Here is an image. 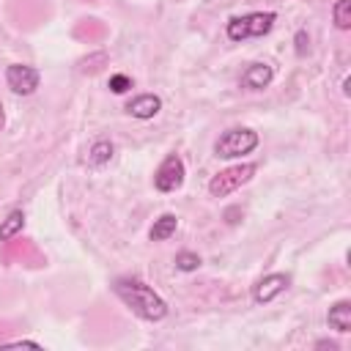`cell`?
Instances as JSON below:
<instances>
[{
    "label": "cell",
    "instance_id": "1",
    "mask_svg": "<svg viewBox=\"0 0 351 351\" xmlns=\"http://www.w3.org/2000/svg\"><path fill=\"white\" fill-rule=\"evenodd\" d=\"M112 293L143 321H162L167 315V302L137 277H118L112 282Z\"/></svg>",
    "mask_w": 351,
    "mask_h": 351
},
{
    "label": "cell",
    "instance_id": "2",
    "mask_svg": "<svg viewBox=\"0 0 351 351\" xmlns=\"http://www.w3.org/2000/svg\"><path fill=\"white\" fill-rule=\"evenodd\" d=\"M277 22V14L274 11H252V14H244V16H233L225 27L228 38L230 41H244V38H261L266 36Z\"/></svg>",
    "mask_w": 351,
    "mask_h": 351
},
{
    "label": "cell",
    "instance_id": "3",
    "mask_svg": "<svg viewBox=\"0 0 351 351\" xmlns=\"http://www.w3.org/2000/svg\"><path fill=\"white\" fill-rule=\"evenodd\" d=\"M258 143H261L258 132H252V129H247V126H236V129H228V132H222V134L217 137V143H214V156H217V159H239V156L255 151Z\"/></svg>",
    "mask_w": 351,
    "mask_h": 351
},
{
    "label": "cell",
    "instance_id": "4",
    "mask_svg": "<svg viewBox=\"0 0 351 351\" xmlns=\"http://www.w3.org/2000/svg\"><path fill=\"white\" fill-rule=\"evenodd\" d=\"M255 173H258V165H252V162L230 165V167L219 170V173L208 181V192H211V197H228L230 192H236L239 186H244L247 181H252Z\"/></svg>",
    "mask_w": 351,
    "mask_h": 351
},
{
    "label": "cell",
    "instance_id": "5",
    "mask_svg": "<svg viewBox=\"0 0 351 351\" xmlns=\"http://www.w3.org/2000/svg\"><path fill=\"white\" fill-rule=\"evenodd\" d=\"M184 176H186L184 159L178 154H167L162 159V165L156 167V173H154V186L159 192H176L184 184Z\"/></svg>",
    "mask_w": 351,
    "mask_h": 351
},
{
    "label": "cell",
    "instance_id": "6",
    "mask_svg": "<svg viewBox=\"0 0 351 351\" xmlns=\"http://www.w3.org/2000/svg\"><path fill=\"white\" fill-rule=\"evenodd\" d=\"M38 82H41L38 69H33V66H27V63H11V66L5 69V85H8L16 96H30V93H36Z\"/></svg>",
    "mask_w": 351,
    "mask_h": 351
},
{
    "label": "cell",
    "instance_id": "7",
    "mask_svg": "<svg viewBox=\"0 0 351 351\" xmlns=\"http://www.w3.org/2000/svg\"><path fill=\"white\" fill-rule=\"evenodd\" d=\"M288 285H291V277H288V274L271 271V274L261 277V280L252 285V302H255V304H269V302L277 299Z\"/></svg>",
    "mask_w": 351,
    "mask_h": 351
},
{
    "label": "cell",
    "instance_id": "8",
    "mask_svg": "<svg viewBox=\"0 0 351 351\" xmlns=\"http://www.w3.org/2000/svg\"><path fill=\"white\" fill-rule=\"evenodd\" d=\"M271 80H274V69H271L269 63H263V60H255V63H250V66L241 71L239 85H241L244 90H263V88L271 85Z\"/></svg>",
    "mask_w": 351,
    "mask_h": 351
},
{
    "label": "cell",
    "instance_id": "9",
    "mask_svg": "<svg viewBox=\"0 0 351 351\" xmlns=\"http://www.w3.org/2000/svg\"><path fill=\"white\" fill-rule=\"evenodd\" d=\"M159 110H162V99L156 93H140L126 104V112L137 121H148V118L159 115Z\"/></svg>",
    "mask_w": 351,
    "mask_h": 351
},
{
    "label": "cell",
    "instance_id": "10",
    "mask_svg": "<svg viewBox=\"0 0 351 351\" xmlns=\"http://www.w3.org/2000/svg\"><path fill=\"white\" fill-rule=\"evenodd\" d=\"M326 324H329V329H335V332H340V335L351 332V302H348V299L335 302V304L329 307V313H326Z\"/></svg>",
    "mask_w": 351,
    "mask_h": 351
},
{
    "label": "cell",
    "instance_id": "11",
    "mask_svg": "<svg viewBox=\"0 0 351 351\" xmlns=\"http://www.w3.org/2000/svg\"><path fill=\"white\" fill-rule=\"evenodd\" d=\"M178 228V217L176 214H162L159 219H154L151 230H148V239L151 241H167Z\"/></svg>",
    "mask_w": 351,
    "mask_h": 351
},
{
    "label": "cell",
    "instance_id": "12",
    "mask_svg": "<svg viewBox=\"0 0 351 351\" xmlns=\"http://www.w3.org/2000/svg\"><path fill=\"white\" fill-rule=\"evenodd\" d=\"M115 154V145L110 140H96L90 148H88V165L90 167H104Z\"/></svg>",
    "mask_w": 351,
    "mask_h": 351
},
{
    "label": "cell",
    "instance_id": "13",
    "mask_svg": "<svg viewBox=\"0 0 351 351\" xmlns=\"http://www.w3.org/2000/svg\"><path fill=\"white\" fill-rule=\"evenodd\" d=\"M25 228V214L19 208H14L3 222H0V241H11L16 233H22Z\"/></svg>",
    "mask_w": 351,
    "mask_h": 351
},
{
    "label": "cell",
    "instance_id": "14",
    "mask_svg": "<svg viewBox=\"0 0 351 351\" xmlns=\"http://www.w3.org/2000/svg\"><path fill=\"white\" fill-rule=\"evenodd\" d=\"M332 22H335L337 30H351V0H335Z\"/></svg>",
    "mask_w": 351,
    "mask_h": 351
},
{
    "label": "cell",
    "instance_id": "15",
    "mask_svg": "<svg viewBox=\"0 0 351 351\" xmlns=\"http://www.w3.org/2000/svg\"><path fill=\"white\" fill-rule=\"evenodd\" d=\"M200 263H203L200 255L192 252V250H181V252H176V269H178V271H195Z\"/></svg>",
    "mask_w": 351,
    "mask_h": 351
},
{
    "label": "cell",
    "instance_id": "16",
    "mask_svg": "<svg viewBox=\"0 0 351 351\" xmlns=\"http://www.w3.org/2000/svg\"><path fill=\"white\" fill-rule=\"evenodd\" d=\"M107 85H110V90H112V93H126L134 82H132V77H129V74H112Z\"/></svg>",
    "mask_w": 351,
    "mask_h": 351
},
{
    "label": "cell",
    "instance_id": "17",
    "mask_svg": "<svg viewBox=\"0 0 351 351\" xmlns=\"http://www.w3.org/2000/svg\"><path fill=\"white\" fill-rule=\"evenodd\" d=\"M296 55H307V49H310V36H307V30H296Z\"/></svg>",
    "mask_w": 351,
    "mask_h": 351
},
{
    "label": "cell",
    "instance_id": "18",
    "mask_svg": "<svg viewBox=\"0 0 351 351\" xmlns=\"http://www.w3.org/2000/svg\"><path fill=\"white\" fill-rule=\"evenodd\" d=\"M19 346H27V348H41L36 340H14V343H5V348H19Z\"/></svg>",
    "mask_w": 351,
    "mask_h": 351
},
{
    "label": "cell",
    "instance_id": "19",
    "mask_svg": "<svg viewBox=\"0 0 351 351\" xmlns=\"http://www.w3.org/2000/svg\"><path fill=\"white\" fill-rule=\"evenodd\" d=\"M348 85H351V77H346V80H343V96H348V93H351V88H348Z\"/></svg>",
    "mask_w": 351,
    "mask_h": 351
},
{
    "label": "cell",
    "instance_id": "20",
    "mask_svg": "<svg viewBox=\"0 0 351 351\" xmlns=\"http://www.w3.org/2000/svg\"><path fill=\"white\" fill-rule=\"evenodd\" d=\"M3 126H5V107H3V101H0V132H3Z\"/></svg>",
    "mask_w": 351,
    "mask_h": 351
},
{
    "label": "cell",
    "instance_id": "21",
    "mask_svg": "<svg viewBox=\"0 0 351 351\" xmlns=\"http://www.w3.org/2000/svg\"><path fill=\"white\" fill-rule=\"evenodd\" d=\"M80 3H99V0H80Z\"/></svg>",
    "mask_w": 351,
    "mask_h": 351
}]
</instances>
